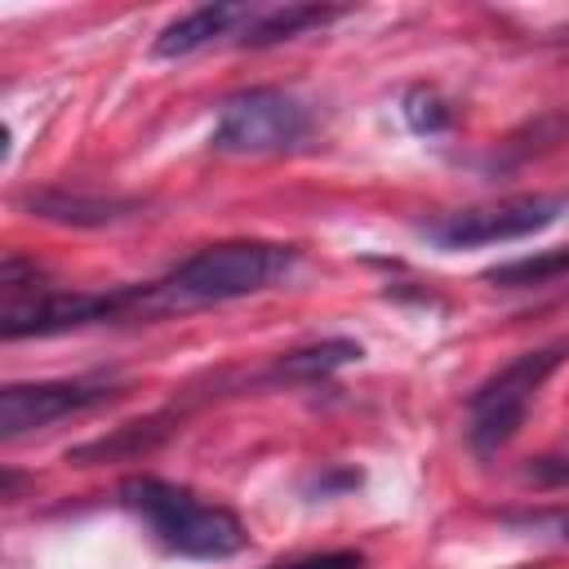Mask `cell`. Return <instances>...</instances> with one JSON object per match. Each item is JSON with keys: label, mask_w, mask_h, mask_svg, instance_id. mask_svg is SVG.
<instances>
[{"label": "cell", "mask_w": 569, "mask_h": 569, "mask_svg": "<svg viewBox=\"0 0 569 569\" xmlns=\"http://www.w3.org/2000/svg\"><path fill=\"white\" fill-rule=\"evenodd\" d=\"M311 138V111L302 98L276 84H253L222 98L209 147L222 156H280Z\"/></svg>", "instance_id": "cell-4"}, {"label": "cell", "mask_w": 569, "mask_h": 569, "mask_svg": "<svg viewBox=\"0 0 569 569\" xmlns=\"http://www.w3.org/2000/svg\"><path fill=\"white\" fill-rule=\"evenodd\" d=\"M244 9L249 4H200V9H191L182 18H173L156 36L151 53L156 58H187V53H200V49H209L218 40H236V31L244 22Z\"/></svg>", "instance_id": "cell-8"}, {"label": "cell", "mask_w": 569, "mask_h": 569, "mask_svg": "<svg viewBox=\"0 0 569 569\" xmlns=\"http://www.w3.org/2000/svg\"><path fill=\"white\" fill-rule=\"evenodd\" d=\"M120 507L133 511L164 551L187 560H227L249 547V529L231 507L204 502L196 489L160 476H129L120 485Z\"/></svg>", "instance_id": "cell-2"}, {"label": "cell", "mask_w": 569, "mask_h": 569, "mask_svg": "<svg viewBox=\"0 0 569 569\" xmlns=\"http://www.w3.org/2000/svg\"><path fill=\"white\" fill-rule=\"evenodd\" d=\"M400 111H405V120H409V129H413V133H445V129H449V120H453L449 102H445L436 89H422V84L405 93Z\"/></svg>", "instance_id": "cell-12"}, {"label": "cell", "mask_w": 569, "mask_h": 569, "mask_svg": "<svg viewBox=\"0 0 569 569\" xmlns=\"http://www.w3.org/2000/svg\"><path fill=\"white\" fill-rule=\"evenodd\" d=\"M27 209L44 222H71V227H111L138 213V200H120V196H89V191H71V187H44L27 196Z\"/></svg>", "instance_id": "cell-9"}, {"label": "cell", "mask_w": 569, "mask_h": 569, "mask_svg": "<svg viewBox=\"0 0 569 569\" xmlns=\"http://www.w3.org/2000/svg\"><path fill=\"white\" fill-rule=\"evenodd\" d=\"M302 262L298 244L280 240H222L204 244L191 258H182L173 271L147 284H124L116 289L120 320H156L173 311H196V307H222L236 298L267 293L284 284Z\"/></svg>", "instance_id": "cell-1"}, {"label": "cell", "mask_w": 569, "mask_h": 569, "mask_svg": "<svg viewBox=\"0 0 569 569\" xmlns=\"http://www.w3.org/2000/svg\"><path fill=\"white\" fill-rule=\"evenodd\" d=\"M569 276V244L560 249H542V253H529V258H511V262H498L485 271L489 284L498 289H533V284H551Z\"/></svg>", "instance_id": "cell-11"}, {"label": "cell", "mask_w": 569, "mask_h": 569, "mask_svg": "<svg viewBox=\"0 0 569 569\" xmlns=\"http://www.w3.org/2000/svg\"><path fill=\"white\" fill-rule=\"evenodd\" d=\"M538 525H542L560 547H569V507H565V511H556V516H547V520H538Z\"/></svg>", "instance_id": "cell-15"}, {"label": "cell", "mask_w": 569, "mask_h": 569, "mask_svg": "<svg viewBox=\"0 0 569 569\" xmlns=\"http://www.w3.org/2000/svg\"><path fill=\"white\" fill-rule=\"evenodd\" d=\"M365 551H316V556H298L284 565H267V569H365Z\"/></svg>", "instance_id": "cell-13"}, {"label": "cell", "mask_w": 569, "mask_h": 569, "mask_svg": "<svg viewBox=\"0 0 569 569\" xmlns=\"http://www.w3.org/2000/svg\"><path fill=\"white\" fill-rule=\"evenodd\" d=\"M360 356H365L360 342H351V338H325V342H311V347H298V351L280 356L262 373V382H316V378H329L342 365H356Z\"/></svg>", "instance_id": "cell-10"}, {"label": "cell", "mask_w": 569, "mask_h": 569, "mask_svg": "<svg viewBox=\"0 0 569 569\" xmlns=\"http://www.w3.org/2000/svg\"><path fill=\"white\" fill-rule=\"evenodd\" d=\"M565 209H569L565 191H533V196H507V200L440 213L418 231L436 249H480V244H502V240H525L533 231H547Z\"/></svg>", "instance_id": "cell-5"}, {"label": "cell", "mask_w": 569, "mask_h": 569, "mask_svg": "<svg viewBox=\"0 0 569 569\" xmlns=\"http://www.w3.org/2000/svg\"><path fill=\"white\" fill-rule=\"evenodd\" d=\"M120 396L116 382L102 378H76V382H9L0 391V436L18 440L27 431H40L58 418L111 405Z\"/></svg>", "instance_id": "cell-6"}, {"label": "cell", "mask_w": 569, "mask_h": 569, "mask_svg": "<svg viewBox=\"0 0 569 569\" xmlns=\"http://www.w3.org/2000/svg\"><path fill=\"white\" fill-rule=\"evenodd\" d=\"M525 480H533V485H569V458H538L533 467H525Z\"/></svg>", "instance_id": "cell-14"}, {"label": "cell", "mask_w": 569, "mask_h": 569, "mask_svg": "<svg viewBox=\"0 0 569 569\" xmlns=\"http://www.w3.org/2000/svg\"><path fill=\"white\" fill-rule=\"evenodd\" d=\"M338 18H342V9H329V4H249L231 44H240V49H267V44L298 40V36H307L316 27H329Z\"/></svg>", "instance_id": "cell-7"}, {"label": "cell", "mask_w": 569, "mask_h": 569, "mask_svg": "<svg viewBox=\"0 0 569 569\" xmlns=\"http://www.w3.org/2000/svg\"><path fill=\"white\" fill-rule=\"evenodd\" d=\"M560 360H565V347L520 351L516 360H507L498 373H489L467 396V445L480 458H493L498 449H507L520 436L529 405L538 400L542 382L560 369Z\"/></svg>", "instance_id": "cell-3"}]
</instances>
